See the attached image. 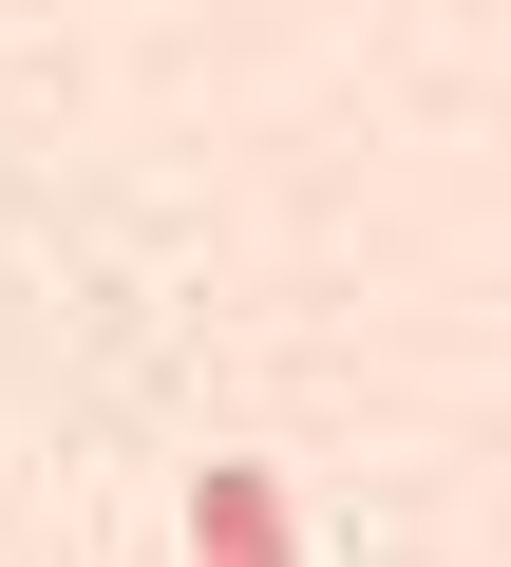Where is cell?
Instances as JSON below:
<instances>
[{"label":"cell","mask_w":511,"mask_h":567,"mask_svg":"<svg viewBox=\"0 0 511 567\" xmlns=\"http://www.w3.org/2000/svg\"><path fill=\"white\" fill-rule=\"evenodd\" d=\"M190 548H208V567H285V548H304L285 473H246V454H208V473H190Z\"/></svg>","instance_id":"1"}]
</instances>
